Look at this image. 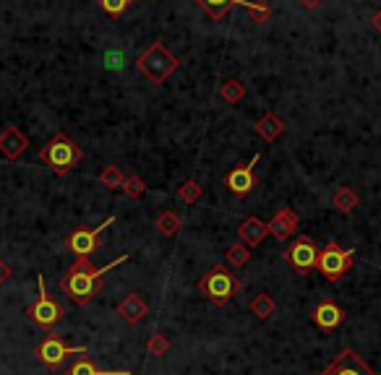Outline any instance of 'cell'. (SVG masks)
Returning <instances> with one entry per match:
<instances>
[{"mask_svg": "<svg viewBox=\"0 0 381 375\" xmlns=\"http://www.w3.org/2000/svg\"><path fill=\"white\" fill-rule=\"evenodd\" d=\"M126 261H128V256H121V258H115L112 263H107V266L97 268V266H91L89 258H76V263H73L61 279L63 292H66L76 305H87L91 297L100 292L102 277H105L107 271H112L115 266L126 263Z\"/></svg>", "mask_w": 381, "mask_h": 375, "instance_id": "obj_1", "label": "cell"}, {"mask_svg": "<svg viewBox=\"0 0 381 375\" xmlns=\"http://www.w3.org/2000/svg\"><path fill=\"white\" fill-rule=\"evenodd\" d=\"M181 66V60L162 45V40H154L149 47L136 58V68L151 81V84H165V79Z\"/></svg>", "mask_w": 381, "mask_h": 375, "instance_id": "obj_2", "label": "cell"}, {"mask_svg": "<svg viewBox=\"0 0 381 375\" xmlns=\"http://www.w3.org/2000/svg\"><path fill=\"white\" fill-rule=\"evenodd\" d=\"M81 157H84V154H81V146H76V144H73L68 136H63V133L52 136V139L40 148V159L55 175H68L70 169L81 162Z\"/></svg>", "mask_w": 381, "mask_h": 375, "instance_id": "obj_3", "label": "cell"}, {"mask_svg": "<svg viewBox=\"0 0 381 375\" xmlns=\"http://www.w3.org/2000/svg\"><path fill=\"white\" fill-rule=\"evenodd\" d=\"M241 289V282L232 277L230 271L225 266H211L204 277H201L199 282V292L209 303H214V305H227L232 297H235V292Z\"/></svg>", "mask_w": 381, "mask_h": 375, "instance_id": "obj_4", "label": "cell"}, {"mask_svg": "<svg viewBox=\"0 0 381 375\" xmlns=\"http://www.w3.org/2000/svg\"><path fill=\"white\" fill-rule=\"evenodd\" d=\"M352 261H355V250H342L337 243H327L319 253L316 271H321V277L329 282H340L352 268Z\"/></svg>", "mask_w": 381, "mask_h": 375, "instance_id": "obj_5", "label": "cell"}, {"mask_svg": "<svg viewBox=\"0 0 381 375\" xmlns=\"http://www.w3.org/2000/svg\"><path fill=\"white\" fill-rule=\"evenodd\" d=\"M115 224V217H107L105 222H102L100 227H94V229H89V227H79V229H73L68 237H66V247H68L70 253L76 258H89L97 247H100V237H102V232L107 227H112Z\"/></svg>", "mask_w": 381, "mask_h": 375, "instance_id": "obj_6", "label": "cell"}, {"mask_svg": "<svg viewBox=\"0 0 381 375\" xmlns=\"http://www.w3.org/2000/svg\"><path fill=\"white\" fill-rule=\"evenodd\" d=\"M27 313L40 328H52L63 318V305L50 297L47 286H45V277H40V297L31 303Z\"/></svg>", "mask_w": 381, "mask_h": 375, "instance_id": "obj_7", "label": "cell"}, {"mask_svg": "<svg viewBox=\"0 0 381 375\" xmlns=\"http://www.w3.org/2000/svg\"><path fill=\"white\" fill-rule=\"evenodd\" d=\"M196 3L209 13L211 19H217V21L225 19L232 6H243V8L251 10L256 24H264V21H269V16H271L269 6H264V3H251V0H196Z\"/></svg>", "mask_w": 381, "mask_h": 375, "instance_id": "obj_8", "label": "cell"}, {"mask_svg": "<svg viewBox=\"0 0 381 375\" xmlns=\"http://www.w3.org/2000/svg\"><path fill=\"white\" fill-rule=\"evenodd\" d=\"M285 261L298 274H311V268H316V261H319V247H316V243H313L311 237L301 235L285 250Z\"/></svg>", "mask_w": 381, "mask_h": 375, "instance_id": "obj_9", "label": "cell"}, {"mask_svg": "<svg viewBox=\"0 0 381 375\" xmlns=\"http://www.w3.org/2000/svg\"><path fill=\"white\" fill-rule=\"evenodd\" d=\"M34 352H37L42 365L61 367L63 362L68 360V355H84L87 346H68L63 339H58V336H47L45 342H40V346H37Z\"/></svg>", "mask_w": 381, "mask_h": 375, "instance_id": "obj_10", "label": "cell"}, {"mask_svg": "<svg viewBox=\"0 0 381 375\" xmlns=\"http://www.w3.org/2000/svg\"><path fill=\"white\" fill-rule=\"evenodd\" d=\"M261 159V151L259 154H253V159L248 164H241V167L230 169L227 175H225V188L230 190L232 196H248L256 185V175H253V167L259 164Z\"/></svg>", "mask_w": 381, "mask_h": 375, "instance_id": "obj_11", "label": "cell"}, {"mask_svg": "<svg viewBox=\"0 0 381 375\" xmlns=\"http://www.w3.org/2000/svg\"><path fill=\"white\" fill-rule=\"evenodd\" d=\"M321 375H371V367L366 365L352 349H342L340 355H337V360Z\"/></svg>", "mask_w": 381, "mask_h": 375, "instance_id": "obj_12", "label": "cell"}, {"mask_svg": "<svg viewBox=\"0 0 381 375\" xmlns=\"http://www.w3.org/2000/svg\"><path fill=\"white\" fill-rule=\"evenodd\" d=\"M311 321L321 328V331H334V328L342 326L345 313H342V307L337 305L334 300H321L319 305L313 307Z\"/></svg>", "mask_w": 381, "mask_h": 375, "instance_id": "obj_13", "label": "cell"}, {"mask_svg": "<svg viewBox=\"0 0 381 375\" xmlns=\"http://www.w3.org/2000/svg\"><path fill=\"white\" fill-rule=\"evenodd\" d=\"M267 227H269V235H274L277 240H287V237H292L298 232L301 219H298V214H295L292 208H280V211L274 214V219L267 222Z\"/></svg>", "mask_w": 381, "mask_h": 375, "instance_id": "obj_14", "label": "cell"}, {"mask_svg": "<svg viewBox=\"0 0 381 375\" xmlns=\"http://www.w3.org/2000/svg\"><path fill=\"white\" fill-rule=\"evenodd\" d=\"M27 148H29V139L16 125H8V128L0 133V154L6 159H19Z\"/></svg>", "mask_w": 381, "mask_h": 375, "instance_id": "obj_15", "label": "cell"}, {"mask_svg": "<svg viewBox=\"0 0 381 375\" xmlns=\"http://www.w3.org/2000/svg\"><path fill=\"white\" fill-rule=\"evenodd\" d=\"M149 313V307H147V303L141 300L136 292H130V295H126L121 300V305H118V316L128 323V326H136V323H141L144 321V316Z\"/></svg>", "mask_w": 381, "mask_h": 375, "instance_id": "obj_16", "label": "cell"}, {"mask_svg": "<svg viewBox=\"0 0 381 375\" xmlns=\"http://www.w3.org/2000/svg\"><path fill=\"white\" fill-rule=\"evenodd\" d=\"M238 235H241V243H243V245L256 247V245H261V243H264L267 237H269V227H267V222H261L259 217H248L241 224Z\"/></svg>", "mask_w": 381, "mask_h": 375, "instance_id": "obj_17", "label": "cell"}, {"mask_svg": "<svg viewBox=\"0 0 381 375\" xmlns=\"http://www.w3.org/2000/svg\"><path fill=\"white\" fill-rule=\"evenodd\" d=\"M256 133H259L264 141H277L285 133V123H282L280 115H274V112H267L264 118L256 123Z\"/></svg>", "mask_w": 381, "mask_h": 375, "instance_id": "obj_18", "label": "cell"}, {"mask_svg": "<svg viewBox=\"0 0 381 375\" xmlns=\"http://www.w3.org/2000/svg\"><path fill=\"white\" fill-rule=\"evenodd\" d=\"M355 206H358V193L350 185H342L331 193V208H337L342 214H350Z\"/></svg>", "mask_w": 381, "mask_h": 375, "instance_id": "obj_19", "label": "cell"}, {"mask_svg": "<svg viewBox=\"0 0 381 375\" xmlns=\"http://www.w3.org/2000/svg\"><path fill=\"white\" fill-rule=\"evenodd\" d=\"M68 375H130V373L128 370H100L89 357H79V360L68 367Z\"/></svg>", "mask_w": 381, "mask_h": 375, "instance_id": "obj_20", "label": "cell"}, {"mask_svg": "<svg viewBox=\"0 0 381 375\" xmlns=\"http://www.w3.org/2000/svg\"><path fill=\"white\" fill-rule=\"evenodd\" d=\"M154 227L160 229V235L165 237H175L183 229V219L175 214V211H162L160 217L154 219Z\"/></svg>", "mask_w": 381, "mask_h": 375, "instance_id": "obj_21", "label": "cell"}, {"mask_svg": "<svg viewBox=\"0 0 381 375\" xmlns=\"http://www.w3.org/2000/svg\"><path fill=\"white\" fill-rule=\"evenodd\" d=\"M274 307H277V303H274V297L267 295V292H259V295L251 297V303H248V310H251L259 321H267V318L274 313Z\"/></svg>", "mask_w": 381, "mask_h": 375, "instance_id": "obj_22", "label": "cell"}, {"mask_svg": "<svg viewBox=\"0 0 381 375\" xmlns=\"http://www.w3.org/2000/svg\"><path fill=\"white\" fill-rule=\"evenodd\" d=\"M220 97L227 102V105H238L243 97H246V84L238 79H230V81H225L220 86Z\"/></svg>", "mask_w": 381, "mask_h": 375, "instance_id": "obj_23", "label": "cell"}, {"mask_svg": "<svg viewBox=\"0 0 381 375\" xmlns=\"http://www.w3.org/2000/svg\"><path fill=\"white\" fill-rule=\"evenodd\" d=\"M251 261V247L243 245V243H232L230 247H227V263L235 268L246 266Z\"/></svg>", "mask_w": 381, "mask_h": 375, "instance_id": "obj_24", "label": "cell"}, {"mask_svg": "<svg viewBox=\"0 0 381 375\" xmlns=\"http://www.w3.org/2000/svg\"><path fill=\"white\" fill-rule=\"evenodd\" d=\"M100 183L105 188H110V190H121L123 183H126V178H123V172H121V167H118V164H107V167L102 169Z\"/></svg>", "mask_w": 381, "mask_h": 375, "instance_id": "obj_25", "label": "cell"}, {"mask_svg": "<svg viewBox=\"0 0 381 375\" xmlns=\"http://www.w3.org/2000/svg\"><path fill=\"white\" fill-rule=\"evenodd\" d=\"M204 193V188L196 183V180H186L181 188H178V198H181L183 204H196Z\"/></svg>", "mask_w": 381, "mask_h": 375, "instance_id": "obj_26", "label": "cell"}, {"mask_svg": "<svg viewBox=\"0 0 381 375\" xmlns=\"http://www.w3.org/2000/svg\"><path fill=\"white\" fill-rule=\"evenodd\" d=\"M147 352L154 357H162V355H167L170 352V339L165 334H154L149 339V344H147Z\"/></svg>", "mask_w": 381, "mask_h": 375, "instance_id": "obj_27", "label": "cell"}, {"mask_svg": "<svg viewBox=\"0 0 381 375\" xmlns=\"http://www.w3.org/2000/svg\"><path fill=\"white\" fill-rule=\"evenodd\" d=\"M121 190H126V196L128 198H141L144 196V190H147V183H144L139 175H128Z\"/></svg>", "mask_w": 381, "mask_h": 375, "instance_id": "obj_28", "label": "cell"}, {"mask_svg": "<svg viewBox=\"0 0 381 375\" xmlns=\"http://www.w3.org/2000/svg\"><path fill=\"white\" fill-rule=\"evenodd\" d=\"M130 3H136V0H100L102 10L110 16H123V10L128 8Z\"/></svg>", "mask_w": 381, "mask_h": 375, "instance_id": "obj_29", "label": "cell"}, {"mask_svg": "<svg viewBox=\"0 0 381 375\" xmlns=\"http://www.w3.org/2000/svg\"><path fill=\"white\" fill-rule=\"evenodd\" d=\"M123 52L121 49H107L105 52V68L107 70H123Z\"/></svg>", "mask_w": 381, "mask_h": 375, "instance_id": "obj_30", "label": "cell"}, {"mask_svg": "<svg viewBox=\"0 0 381 375\" xmlns=\"http://www.w3.org/2000/svg\"><path fill=\"white\" fill-rule=\"evenodd\" d=\"M8 277H10V266L0 258V284H6L8 282Z\"/></svg>", "mask_w": 381, "mask_h": 375, "instance_id": "obj_31", "label": "cell"}, {"mask_svg": "<svg viewBox=\"0 0 381 375\" xmlns=\"http://www.w3.org/2000/svg\"><path fill=\"white\" fill-rule=\"evenodd\" d=\"M371 26L381 34V8L376 10V13H373V16H371Z\"/></svg>", "mask_w": 381, "mask_h": 375, "instance_id": "obj_32", "label": "cell"}, {"mask_svg": "<svg viewBox=\"0 0 381 375\" xmlns=\"http://www.w3.org/2000/svg\"><path fill=\"white\" fill-rule=\"evenodd\" d=\"M301 6H303V8L313 10V8H316V6H321V0H301Z\"/></svg>", "mask_w": 381, "mask_h": 375, "instance_id": "obj_33", "label": "cell"}, {"mask_svg": "<svg viewBox=\"0 0 381 375\" xmlns=\"http://www.w3.org/2000/svg\"><path fill=\"white\" fill-rule=\"evenodd\" d=\"M371 375H376V373H371Z\"/></svg>", "mask_w": 381, "mask_h": 375, "instance_id": "obj_34", "label": "cell"}]
</instances>
